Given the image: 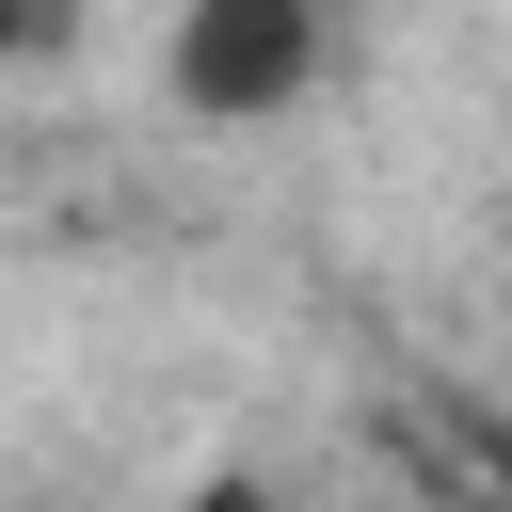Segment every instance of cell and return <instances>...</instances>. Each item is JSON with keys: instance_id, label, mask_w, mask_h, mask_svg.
Wrapping results in <instances>:
<instances>
[{"instance_id": "3957f363", "label": "cell", "mask_w": 512, "mask_h": 512, "mask_svg": "<svg viewBox=\"0 0 512 512\" xmlns=\"http://www.w3.org/2000/svg\"><path fill=\"white\" fill-rule=\"evenodd\" d=\"M176 512H272V496H256V480H192Z\"/></svg>"}, {"instance_id": "6da1fadb", "label": "cell", "mask_w": 512, "mask_h": 512, "mask_svg": "<svg viewBox=\"0 0 512 512\" xmlns=\"http://www.w3.org/2000/svg\"><path fill=\"white\" fill-rule=\"evenodd\" d=\"M160 80H176L192 128H272V112H304V80H320V0H176Z\"/></svg>"}, {"instance_id": "7a4b0ae2", "label": "cell", "mask_w": 512, "mask_h": 512, "mask_svg": "<svg viewBox=\"0 0 512 512\" xmlns=\"http://www.w3.org/2000/svg\"><path fill=\"white\" fill-rule=\"evenodd\" d=\"M16 48H64V0H0V64Z\"/></svg>"}, {"instance_id": "277c9868", "label": "cell", "mask_w": 512, "mask_h": 512, "mask_svg": "<svg viewBox=\"0 0 512 512\" xmlns=\"http://www.w3.org/2000/svg\"><path fill=\"white\" fill-rule=\"evenodd\" d=\"M480 512H512V448H496V480H480Z\"/></svg>"}]
</instances>
